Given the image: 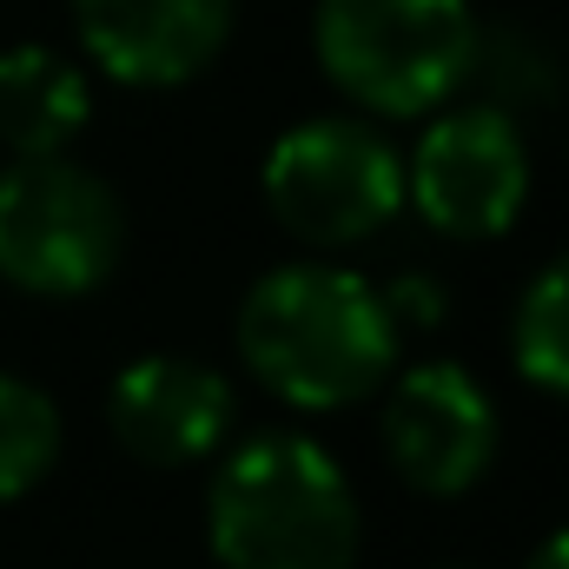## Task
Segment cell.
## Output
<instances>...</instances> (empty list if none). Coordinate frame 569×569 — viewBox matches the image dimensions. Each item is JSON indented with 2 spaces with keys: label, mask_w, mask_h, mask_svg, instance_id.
I'll return each instance as SVG.
<instances>
[{
  "label": "cell",
  "mask_w": 569,
  "mask_h": 569,
  "mask_svg": "<svg viewBox=\"0 0 569 569\" xmlns=\"http://www.w3.org/2000/svg\"><path fill=\"white\" fill-rule=\"evenodd\" d=\"M239 365L291 411H345L391 385L405 331L385 291L325 259H291L239 298L232 318Z\"/></svg>",
  "instance_id": "obj_1"
},
{
  "label": "cell",
  "mask_w": 569,
  "mask_h": 569,
  "mask_svg": "<svg viewBox=\"0 0 569 569\" xmlns=\"http://www.w3.org/2000/svg\"><path fill=\"white\" fill-rule=\"evenodd\" d=\"M206 543L219 569H358V490L318 437L259 430L212 470Z\"/></svg>",
  "instance_id": "obj_2"
},
{
  "label": "cell",
  "mask_w": 569,
  "mask_h": 569,
  "mask_svg": "<svg viewBox=\"0 0 569 569\" xmlns=\"http://www.w3.org/2000/svg\"><path fill=\"white\" fill-rule=\"evenodd\" d=\"M477 33L483 27L470 0H318L311 7L318 73L371 120H425L457 87H470Z\"/></svg>",
  "instance_id": "obj_3"
},
{
  "label": "cell",
  "mask_w": 569,
  "mask_h": 569,
  "mask_svg": "<svg viewBox=\"0 0 569 569\" xmlns=\"http://www.w3.org/2000/svg\"><path fill=\"white\" fill-rule=\"evenodd\" d=\"M127 259L120 192L67 159L33 152L0 166V279L27 298H87Z\"/></svg>",
  "instance_id": "obj_4"
},
{
  "label": "cell",
  "mask_w": 569,
  "mask_h": 569,
  "mask_svg": "<svg viewBox=\"0 0 569 569\" xmlns=\"http://www.w3.org/2000/svg\"><path fill=\"white\" fill-rule=\"evenodd\" d=\"M259 192L298 246L345 252L405 212V152L358 113H318L272 140Z\"/></svg>",
  "instance_id": "obj_5"
},
{
  "label": "cell",
  "mask_w": 569,
  "mask_h": 569,
  "mask_svg": "<svg viewBox=\"0 0 569 569\" xmlns=\"http://www.w3.org/2000/svg\"><path fill=\"white\" fill-rule=\"evenodd\" d=\"M405 206L457 246L503 239L530 206V146L517 113L490 100L437 113L405 159Z\"/></svg>",
  "instance_id": "obj_6"
},
{
  "label": "cell",
  "mask_w": 569,
  "mask_h": 569,
  "mask_svg": "<svg viewBox=\"0 0 569 569\" xmlns=\"http://www.w3.org/2000/svg\"><path fill=\"white\" fill-rule=\"evenodd\" d=\"M378 430H385L391 470L411 490H425V497H463V490H477L490 477L497 450H503L497 398L457 358H425V365L398 371Z\"/></svg>",
  "instance_id": "obj_7"
},
{
  "label": "cell",
  "mask_w": 569,
  "mask_h": 569,
  "mask_svg": "<svg viewBox=\"0 0 569 569\" xmlns=\"http://www.w3.org/2000/svg\"><path fill=\"white\" fill-rule=\"evenodd\" d=\"M232 418H239L232 378L186 351H146L107 391V430L146 470L212 463L232 437Z\"/></svg>",
  "instance_id": "obj_8"
},
{
  "label": "cell",
  "mask_w": 569,
  "mask_h": 569,
  "mask_svg": "<svg viewBox=\"0 0 569 569\" xmlns=\"http://www.w3.org/2000/svg\"><path fill=\"white\" fill-rule=\"evenodd\" d=\"M80 53L133 93H166L199 80L239 20V0H67Z\"/></svg>",
  "instance_id": "obj_9"
},
{
  "label": "cell",
  "mask_w": 569,
  "mask_h": 569,
  "mask_svg": "<svg viewBox=\"0 0 569 569\" xmlns=\"http://www.w3.org/2000/svg\"><path fill=\"white\" fill-rule=\"evenodd\" d=\"M87 120H93V87L80 60L40 40H20L0 53V146L13 159L67 152L87 133Z\"/></svg>",
  "instance_id": "obj_10"
},
{
  "label": "cell",
  "mask_w": 569,
  "mask_h": 569,
  "mask_svg": "<svg viewBox=\"0 0 569 569\" xmlns=\"http://www.w3.org/2000/svg\"><path fill=\"white\" fill-rule=\"evenodd\" d=\"M510 365L523 371V385L569 405V252L523 284L510 311Z\"/></svg>",
  "instance_id": "obj_11"
},
{
  "label": "cell",
  "mask_w": 569,
  "mask_h": 569,
  "mask_svg": "<svg viewBox=\"0 0 569 569\" xmlns=\"http://www.w3.org/2000/svg\"><path fill=\"white\" fill-rule=\"evenodd\" d=\"M53 463H60V405L40 385L0 371V503L40 490Z\"/></svg>",
  "instance_id": "obj_12"
},
{
  "label": "cell",
  "mask_w": 569,
  "mask_h": 569,
  "mask_svg": "<svg viewBox=\"0 0 569 569\" xmlns=\"http://www.w3.org/2000/svg\"><path fill=\"white\" fill-rule=\"evenodd\" d=\"M378 291H385L398 331H430V325H443V311H450V291L430 279V272H398V279L378 284Z\"/></svg>",
  "instance_id": "obj_13"
},
{
  "label": "cell",
  "mask_w": 569,
  "mask_h": 569,
  "mask_svg": "<svg viewBox=\"0 0 569 569\" xmlns=\"http://www.w3.org/2000/svg\"><path fill=\"white\" fill-rule=\"evenodd\" d=\"M523 569H569V530L543 537V543L530 550V563H523Z\"/></svg>",
  "instance_id": "obj_14"
}]
</instances>
